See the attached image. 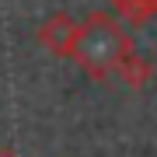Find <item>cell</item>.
Here are the masks:
<instances>
[{
    "mask_svg": "<svg viewBox=\"0 0 157 157\" xmlns=\"http://www.w3.org/2000/svg\"><path fill=\"white\" fill-rule=\"evenodd\" d=\"M0 157H4V154H0Z\"/></svg>",
    "mask_w": 157,
    "mask_h": 157,
    "instance_id": "5",
    "label": "cell"
},
{
    "mask_svg": "<svg viewBox=\"0 0 157 157\" xmlns=\"http://www.w3.org/2000/svg\"><path fill=\"white\" fill-rule=\"evenodd\" d=\"M112 7L129 25H147L157 17V0H112Z\"/></svg>",
    "mask_w": 157,
    "mask_h": 157,
    "instance_id": "4",
    "label": "cell"
},
{
    "mask_svg": "<svg viewBox=\"0 0 157 157\" xmlns=\"http://www.w3.org/2000/svg\"><path fill=\"white\" fill-rule=\"evenodd\" d=\"M77 32H80L77 17L67 14V11H56L39 25V45L45 52H52V56H70L73 42H77Z\"/></svg>",
    "mask_w": 157,
    "mask_h": 157,
    "instance_id": "2",
    "label": "cell"
},
{
    "mask_svg": "<svg viewBox=\"0 0 157 157\" xmlns=\"http://www.w3.org/2000/svg\"><path fill=\"white\" fill-rule=\"evenodd\" d=\"M126 52H133V39L108 11H91L80 21L77 42L70 59L87 73L91 80H108Z\"/></svg>",
    "mask_w": 157,
    "mask_h": 157,
    "instance_id": "1",
    "label": "cell"
},
{
    "mask_svg": "<svg viewBox=\"0 0 157 157\" xmlns=\"http://www.w3.org/2000/svg\"><path fill=\"white\" fill-rule=\"evenodd\" d=\"M115 77H122V84H129V87H147L154 80V63L133 49V52H126L122 63L115 67Z\"/></svg>",
    "mask_w": 157,
    "mask_h": 157,
    "instance_id": "3",
    "label": "cell"
}]
</instances>
